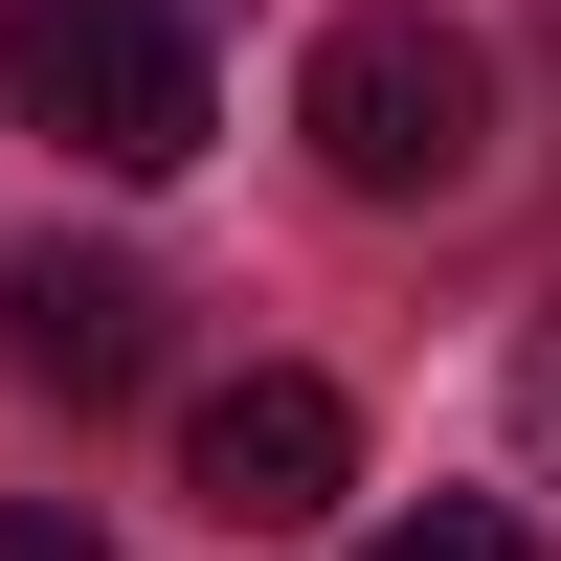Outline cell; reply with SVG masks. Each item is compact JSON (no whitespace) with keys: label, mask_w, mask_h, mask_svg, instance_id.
I'll list each match as a JSON object with an SVG mask.
<instances>
[{"label":"cell","mask_w":561,"mask_h":561,"mask_svg":"<svg viewBox=\"0 0 561 561\" xmlns=\"http://www.w3.org/2000/svg\"><path fill=\"white\" fill-rule=\"evenodd\" d=\"M293 135H314L337 203H472V180H494V45L427 23V0H359V23H314Z\"/></svg>","instance_id":"cell-1"},{"label":"cell","mask_w":561,"mask_h":561,"mask_svg":"<svg viewBox=\"0 0 561 561\" xmlns=\"http://www.w3.org/2000/svg\"><path fill=\"white\" fill-rule=\"evenodd\" d=\"M0 113L68 135L90 180H180V158L225 135L203 0H23V23H0Z\"/></svg>","instance_id":"cell-2"},{"label":"cell","mask_w":561,"mask_h":561,"mask_svg":"<svg viewBox=\"0 0 561 561\" xmlns=\"http://www.w3.org/2000/svg\"><path fill=\"white\" fill-rule=\"evenodd\" d=\"M180 494H203L225 539H314V517L359 494V404L314 382V359H248V382L180 404Z\"/></svg>","instance_id":"cell-3"},{"label":"cell","mask_w":561,"mask_h":561,"mask_svg":"<svg viewBox=\"0 0 561 561\" xmlns=\"http://www.w3.org/2000/svg\"><path fill=\"white\" fill-rule=\"evenodd\" d=\"M0 382L135 404V382H158V270H135V248H0Z\"/></svg>","instance_id":"cell-4"},{"label":"cell","mask_w":561,"mask_h":561,"mask_svg":"<svg viewBox=\"0 0 561 561\" xmlns=\"http://www.w3.org/2000/svg\"><path fill=\"white\" fill-rule=\"evenodd\" d=\"M359 561H539V517H517V494H427V517H382Z\"/></svg>","instance_id":"cell-5"},{"label":"cell","mask_w":561,"mask_h":561,"mask_svg":"<svg viewBox=\"0 0 561 561\" xmlns=\"http://www.w3.org/2000/svg\"><path fill=\"white\" fill-rule=\"evenodd\" d=\"M517 472L561 494V314H539V337H517Z\"/></svg>","instance_id":"cell-6"},{"label":"cell","mask_w":561,"mask_h":561,"mask_svg":"<svg viewBox=\"0 0 561 561\" xmlns=\"http://www.w3.org/2000/svg\"><path fill=\"white\" fill-rule=\"evenodd\" d=\"M0 561H113V539H90L68 494H23V517H0Z\"/></svg>","instance_id":"cell-7"},{"label":"cell","mask_w":561,"mask_h":561,"mask_svg":"<svg viewBox=\"0 0 561 561\" xmlns=\"http://www.w3.org/2000/svg\"><path fill=\"white\" fill-rule=\"evenodd\" d=\"M539 23H561V0H539Z\"/></svg>","instance_id":"cell-8"}]
</instances>
